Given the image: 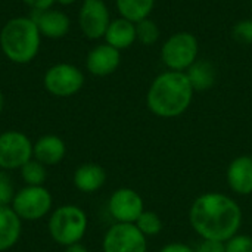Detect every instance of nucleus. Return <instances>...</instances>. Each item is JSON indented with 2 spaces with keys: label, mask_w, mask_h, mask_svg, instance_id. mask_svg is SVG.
Here are the masks:
<instances>
[{
  "label": "nucleus",
  "mask_w": 252,
  "mask_h": 252,
  "mask_svg": "<svg viewBox=\"0 0 252 252\" xmlns=\"http://www.w3.org/2000/svg\"><path fill=\"white\" fill-rule=\"evenodd\" d=\"M189 221L202 239L227 242L241 229L242 210L230 196L210 192L193 201L189 211Z\"/></svg>",
  "instance_id": "1"
},
{
  "label": "nucleus",
  "mask_w": 252,
  "mask_h": 252,
  "mask_svg": "<svg viewBox=\"0 0 252 252\" xmlns=\"http://www.w3.org/2000/svg\"><path fill=\"white\" fill-rule=\"evenodd\" d=\"M192 97L193 89L188 75L180 71H168L154 80L148 92V106L161 118H174L189 108Z\"/></svg>",
  "instance_id": "2"
},
{
  "label": "nucleus",
  "mask_w": 252,
  "mask_h": 252,
  "mask_svg": "<svg viewBox=\"0 0 252 252\" xmlns=\"http://www.w3.org/2000/svg\"><path fill=\"white\" fill-rule=\"evenodd\" d=\"M0 46L7 59L15 63L31 62L40 47V31L31 18H13L0 32Z\"/></svg>",
  "instance_id": "3"
},
{
  "label": "nucleus",
  "mask_w": 252,
  "mask_h": 252,
  "mask_svg": "<svg viewBox=\"0 0 252 252\" xmlns=\"http://www.w3.org/2000/svg\"><path fill=\"white\" fill-rule=\"evenodd\" d=\"M87 216L77 205H62L49 219L52 239L63 247L78 244L87 230Z\"/></svg>",
  "instance_id": "4"
},
{
  "label": "nucleus",
  "mask_w": 252,
  "mask_h": 252,
  "mask_svg": "<svg viewBox=\"0 0 252 252\" xmlns=\"http://www.w3.org/2000/svg\"><path fill=\"white\" fill-rule=\"evenodd\" d=\"M52 208V195L43 186H27L15 193L12 210L21 220H41Z\"/></svg>",
  "instance_id": "5"
},
{
  "label": "nucleus",
  "mask_w": 252,
  "mask_h": 252,
  "mask_svg": "<svg viewBox=\"0 0 252 252\" xmlns=\"http://www.w3.org/2000/svg\"><path fill=\"white\" fill-rule=\"evenodd\" d=\"M164 63L173 71L188 69L196 59L198 41L190 32H177L171 35L161 50Z\"/></svg>",
  "instance_id": "6"
},
{
  "label": "nucleus",
  "mask_w": 252,
  "mask_h": 252,
  "mask_svg": "<svg viewBox=\"0 0 252 252\" xmlns=\"http://www.w3.org/2000/svg\"><path fill=\"white\" fill-rule=\"evenodd\" d=\"M34 145L21 131H4L0 134V168L16 170L32 159Z\"/></svg>",
  "instance_id": "7"
},
{
  "label": "nucleus",
  "mask_w": 252,
  "mask_h": 252,
  "mask_svg": "<svg viewBox=\"0 0 252 252\" xmlns=\"http://www.w3.org/2000/svg\"><path fill=\"white\" fill-rule=\"evenodd\" d=\"M146 236L133 223L114 224L103 238V252H146Z\"/></svg>",
  "instance_id": "8"
},
{
  "label": "nucleus",
  "mask_w": 252,
  "mask_h": 252,
  "mask_svg": "<svg viewBox=\"0 0 252 252\" xmlns=\"http://www.w3.org/2000/svg\"><path fill=\"white\" fill-rule=\"evenodd\" d=\"M84 83L81 71L69 63H58L52 66L44 75V87L49 93L59 97L75 94Z\"/></svg>",
  "instance_id": "9"
},
{
  "label": "nucleus",
  "mask_w": 252,
  "mask_h": 252,
  "mask_svg": "<svg viewBox=\"0 0 252 252\" xmlns=\"http://www.w3.org/2000/svg\"><path fill=\"white\" fill-rule=\"evenodd\" d=\"M108 210L117 223H133V224L145 211L142 196L136 190L128 188H121L111 195Z\"/></svg>",
  "instance_id": "10"
},
{
  "label": "nucleus",
  "mask_w": 252,
  "mask_h": 252,
  "mask_svg": "<svg viewBox=\"0 0 252 252\" xmlns=\"http://www.w3.org/2000/svg\"><path fill=\"white\" fill-rule=\"evenodd\" d=\"M109 12L102 0H84L80 10V27L89 38H100L109 27Z\"/></svg>",
  "instance_id": "11"
},
{
  "label": "nucleus",
  "mask_w": 252,
  "mask_h": 252,
  "mask_svg": "<svg viewBox=\"0 0 252 252\" xmlns=\"http://www.w3.org/2000/svg\"><path fill=\"white\" fill-rule=\"evenodd\" d=\"M227 183L230 189L242 196L252 193V157L241 155L227 167Z\"/></svg>",
  "instance_id": "12"
},
{
  "label": "nucleus",
  "mask_w": 252,
  "mask_h": 252,
  "mask_svg": "<svg viewBox=\"0 0 252 252\" xmlns=\"http://www.w3.org/2000/svg\"><path fill=\"white\" fill-rule=\"evenodd\" d=\"M120 65V50L106 44L96 46L87 56V69L99 77L112 74Z\"/></svg>",
  "instance_id": "13"
},
{
  "label": "nucleus",
  "mask_w": 252,
  "mask_h": 252,
  "mask_svg": "<svg viewBox=\"0 0 252 252\" xmlns=\"http://www.w3.org/2000/svg\"><path fill=\"white\" fill-rule=\"evenodd\" d=\"M66 154V146L63 140L55 134H46L40 137L32 151L34 159L40 161L44 165H55L63 159Z\"/></svg>",
  "instance_id": "14"
},
{
  "label": "nucleus",
  "mask_w": 252,
  "mask_h": 252,
  "mask_svg": "<svg viewBox=\"0 0 252 252\" xmlns=\"http://www.w3.org/2000/svg\"><path fill=\"white\" fill-rule=\"evenodd\" d=\"M32 21L35 22L40 34L49 38H61L69 30L68 16L58 10H41L35 18H32Z\"/></svg>",
  "instance_id": "15"
},
{
  "label": "nucleus",
  "mask_w": 252,
  "mask_h": 252,
  "mask_svg": "<svg viewBox=\"0 0 252 252\" xmlns=\"http://www.w3.org/2000/svg\"><path fill=\"white\" fill-rule=\"evenodd\" d=\"M22 220L10 207L0 205V252L10 250L21 238Z\"/></svg>",
  "instance_id": "16"
},
{
  "label": "nucleus",
  "mask_w": 252,
  "mask_h": 252,
  "mask_svg": "<svg viewBox=\"0 0 252 252\" xmlns=\"http://www.w3.org/2000/svg\"><path fill=\"white\" fill-rule=\"evenodd\" d=\"M106 182V173L103 167L97 164H83L74 173V185L80 192L93 193L99 190Z\"/></svg>",
  "instance_id": "17"
},
{
  "label": "nucleus",
  "mask_w": 252,
  "mask_h": 252,
  "mask_svg": "<svg viewBox=\"0 0 252 252\" xmlns=\"http://www.w3.org/2000/svg\"><path fill=\"white\" fill-rule=\"evenodd\" d=\"M106 43L115 49H127L130 47L134 40L137 38L136 35V25L128 21V19H115L109 24L106 32H105Z\"/></svg>",
  "instance_id": "18"
},
{
  "label": "nucleus",
  "mask_w": 252,
  "mask_h": 252,
  "mask_svg": "<svg viewBox=\"0 0 252 252\" xmlns=\"http://www.w3.org/2000/svg\"><path fill=\"white\" fill-rule=\"evenodd\" d=\"M188 78L193 90H208L214 86L216 81V71L214 66L207 61L193 62L188 68Z\"/></svg>",
  "instance_id": "19"
},
{
  "label": "nucleus",
  "mask_w": 252,
  "mask_h": 252,
  "mask_svg": "<svg viewBox=\"0 0 252 252\" xmlns=\"http://www.w3.org/2000/svg\"><path fill=\"white\" fill-rule=\"evenodd\" d=\"M117 7L124 19L139 22L148 18L154 7V0H117Z\"/></svg>",
  "instance_id": "20"
},
{
  "label": "nucleus",
  "mask_w": 252,
  "mask_h": 252,
  "mask_svg": "<svg viewBox=\"0 0 252 252\" xmlns=\"http://www.w3.org/2000/svg\"><path fill=\"white\" fill-rule=\"evenodd\" d=\"M21 176L27 186H43L46 182L47 173L44 168V164H41L37 159H30L27 164L21 167Z\"/></svg>",
  "instance_id": "21"
},
{
  "label": "nucleus",
  "mask_w": 252,
  "mask_h": 252,
  "mask_svg": "<svg viewBox=\"0 0 252 252\" xmlns=\"http://www.w3.org/2000/svg\"><path fill=\"white\" fill-rule=\"evenodd\" d=\"M134 224L145 236H155L162 230V221L154 211H143Z\"/></svg>",
  "instance_id": "22"
},
{
  "label": "nucleus",
  "mask_w": 252,
  "mask_h": 252,
  "mask_svg": "<svg viewBox=\"0 0 252 252\" xmlns=\"http://www.w3.org/2000/svg\"><path fill=\"white\" fill-rule=\"evenodd\" d=\"M136 35H137V38L143 44L151 46V44H154L158 40L159 30H158V27H157V24L154 21L146 18V19H142V21L137 22V25H136Z\"/></svg>",
  "instance_id": "23"
},
{
  "label": "nucleus",
  "mask_w": 252,
  "mask_h": 252,
  "mask_svg": "<svg viewBox=\"0 0 252 252\" xmlns=\"http://www.w3.org/2000/svg\"><path fill=\"white\" fill-rule=\"evenodd\" d=\"M13 198H15V190H13L10 177L3 170H0V205L9 207Z\"/></svg>",
  "instance_id": "24"
},
{
  "label": "nucleus",
  "mask_w": 252,
  "mask_h": 252,
  "mask_svg": "<svg viewBox=\"0 0 252 252\" xmlns=\"http://www.w3.org/2000/svg\"><path fill=\"white\" fill-rule=\"evenodd\" d=\"M226 252H252V238L248 235H235L226 242Z\"/></svg>",
  "instance_id": "25"
},
{
  "label": "nucleus",
  "mask_w": 252,
  "mask_h": 252,
  "mask_svg": "<svg viewBox=\"0 0 252 252\" xmlns=\"http://www.w3.org/2000/svg\"><path fill=\"white\" fill-rule=\"evenodd\" d=\"M233 37L241 44H251L252 43V19L241 21L233 28Z\"/></svg>",
  "instance_id": "26"
},
{
  "label": "nucleus",
  "mask_w": 252,
  "mask_h": 252,
  "mask_svg": "<svg viewBox=\"0 0 252 252\" xmlns=\"http://www.w3.org/2000/svg\"><path fill=\"white\" fill-rule=\"evenodd\" d=\"M195 252H226V242L204 239Z\"/></svg>",
  "instance_id": "27"
},
{
  "label": "nucleus",
  "mask_w": 252,
  "mask_h": 252,
  "mask_svg": "<svg viewBox=\"0 0 252 252\" xmlns=\"http://www.w3.org/2000/svg\"><path fill=\"white\" fill-rule=\"evenodd\" d=\"M24 1H25L31 9L41 12V10H47L56 0H24Z\"/></svg>",
  "instance_id": "28"
},
{
  "label": "nucleus",
  "mask_w": 252,
  "mask_h": 252,
  "mask_svg": "<svg viewBox=\"0 0 252 252\" xmlns=\"http://www.w3.org/2000/svg\"><path fill=\"white\" fill-rule=\"evenodd\" d=\"M159 252H195L189 245L186 244H180V242H173L165 245Z\"/></svg>",
  "instance_id": "29"
},
{
  "label": "nucleus",
  "mask_w": 252,
  "mask_h": 252,
  "mask_svg": "<svg viewBox=\"0 0 252 252\" xmlns=\"http://www.w3.org/2000/svg\"><path fill=\"white\" fill-rule=\"evenodd\" d=\"M65 252H89V250H87L84 245H81V244L78 242V244H74V245L66 247Z\"/></svg>",
  "instance_id": "30"
},
{
  "label": "nucleus",
  "mask_w": 252,
  "mask_h": 252,
  "mask_svg": "<svg viewBox=\"0 0 252 252\" xmlns=\"http://www.w3.org/2000/svg\"><path fill=\"white\" fill-rule=\"evenodd\" d=\"M58 3H61V4H63V6H68V4H72L75 0H56Z\"/></svg>",
  "instance_id": "31"
},
{
  "label": "nucleus",
  "mask_w": 252,
  "mask_h": 252,
  "mask_svg": "<svg viewBox=\"0 0 252 252\" xmlns=\"http://www.w3.org/2000/svg\"><path fill=\"white\" fill-rule=\"evenodd\" d=\"M3 105H4V99H3V94H1V92H0V112H1V109H3Z\"/></svg>",
  "instance_id": "32"
}]
</instances>
